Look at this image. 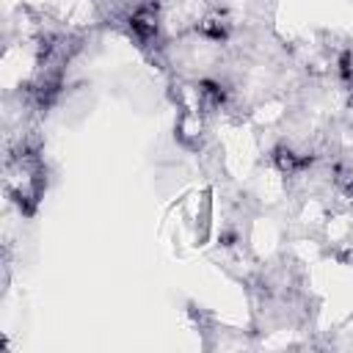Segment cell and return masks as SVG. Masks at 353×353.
Returning <instances> with one entry per match:
<instances>
[{
  "label": "cell",
  "instance_id": "5",
  "mask_svg": "<svg viewBox=\"0 0 353 353\" xmlns=\"http://www.w3.org/2000/svg\"><path fill=\"white\" fill-rule=\"evenodd\" d=\"M201 33H204V36H210V39H215V41H221V39L226 36V28H223L221 22H212V19H210V22H204V25H201Z\"/></svg>",
  "mask_w": 353,
  "mask_h": 353
},
{
  "label": "cell",
  "instance_id": "2",
  "mask_svg": "<svg viewBox=\"0 0 353 353\" xmlns=\"http://www.w3.org/2000/svg\"><path fill=\"white\" fill-rule=\"evenodd\" d=\"M273 163L279 165V171H281V174H295L298 168L309 165V163H312V157H295L290 149L279 146V149L273 152Z\"/></svg>",
  "mask_w": 353,
  "mask_h": 353
},
{
  "label": "cell",
  "instance_id": "1",
  "mask_svg": "<svg viewBox=\"0 0 353 353\" xmlns=\"http://www.w3.org/2000/svg\"><path fill=\"white\" fill-rule=\"evenodd\" d=\"M130 30L135 33L138 41L143 44H152L157 41V33H160V14H157V3H146L141 6L132 17H130Z\"/></svg>",
  "mask_w": 353,
  "mask_h": 353
},
{
  "label": "cell",
  "instance_id": "4",
  "mask_svg": "<svg viewBox=\"0 0 353 353\" xmlns=\"http://www.w3.org/2000/svg\"><path fill=\"white\" fill-rule=\"evenodd\" d=\"M339 80L345 85H353V52L350 50H345L339 55Z\"/></svg>",
  "mask_w": 353,
  "mask_h": 353
},
{
  "label": "cell",
  "instance_id": "3",
  "mask_svg": "<svg viewBox=\"0 0 353 353\" xmlns=\"http://www.w3.org/2000/svg\"><path fill=\"white\" fill-rule=\"evenodd\" d=\"M199 88H201V94H204V97H207L212 105H223L226 91H223V85H221V83H215V80H204Z\"/></svg>",
  "mask_w": 353,
  "mask_h": 353
}]
</instances>
